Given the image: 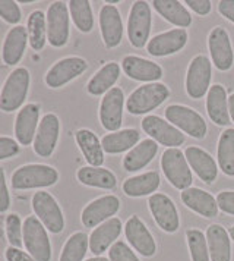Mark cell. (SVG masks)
Listing matches in <instances>:
<instances>
[{
  "mask_svg": "<svg viewBox=\"0 0 234 261\" xmlns=\"http://www.w3.org/2000/svg\"><path fill=\"white\" fill-rule=\"evenodd\" d=\"M19 153V143L9 137H0V160L9 159Z\"/></svg>",
  "mask_w": 234,
  "mask_h": 261,
  "instance_id": "cell-44",
  "label": "cell"
},
{
  "mask_svg": "<svg viewBox=\"0 0 234 261\" xmlns=\"http://www.w3.org/2000/svg\"><path fill=\"white\" fill-rule=\"evenodd\" d=\"M28 44V31L21 25L13 27L3 43V50H2V58L3 62L9 66H13L19 63L22 59L25 48Z\"/></svg>",
  "mask_w": 234,
  "mask_h": 261,
  "instance_id": "cell-27",
  "label": "cell"
},
{
  "mask_svg": "<svg viewBox=\"0 0 234 261\" xmlns=\"http://www.w3.org/2000/svg\"><path fill=\"white\" fill-rule=\"evenodd\" d=\"M100 28L105 47L114 48L123 38V22L116 6L105 5L100 11Z\"/></svg>",
  "mask_w": 234,
  "mask_h": 261,
  "instance_id": "cell-21",
  "label": "cell"
},
{
  "mask_svg": "<svg viewBox=\"0 0 234 261\" xmlns=\"http://www.w3.org/2000/svg\"><path fill=\"white\" fill-rule=\"evenodd\" d=\"M182 201L183 204L193 210L199 216H203L207 219L218 216V204L217 198H214L210 192L199 188H187L182 192Z\"/></svg>",
  "mask_w": 234,
  "mask_h": 261,
  "instance_id": "cell-25",
  "label": "cell"
},
{
  "mask_svg": "<svg viewBox=\"0 0 234 261\" xmlns=\"http://www.w3.org/2000/svg\"><path fill=\"white\" fill-rule=\"evenodd\" d=\"M218 12L234 24V0H221L218 3Z\"/></svg>",
  "mask_w": 234,
  "mask_h": 261,
  "instance_id": "cell-49",
  "label": "cell"
},
{
  "mask_svg": "<svg viewBox=\"0 0 234 261\" xmlns=\"http://www.w3.org/2000/svg\"><path fill=\"white\" fill-rule=\"evenodd\" d=\"M212 63L205 55H198L190 62L186 75V91L190 98L199 100L210 91Z\"/></svg>",
  "mask_w": 234,
  "mask_h": 261,
  "instance_id": "cell-10",
  "label": "cell"
},
{
  "mask_svg": "<svg viewBox=\"0 0 234 261\" xmlns=\"http://www.w3.org/2000/svg\"><path fill=\"white\" fill-rule=\"evenodd\" d=\"M125 233H126V238H128L129 244L132 245V248L138 251L140 255L152 257L155 254V251H157L155 241L152 238L151 232L148 230V227L143 225V222L138 216H132L126 222Z\"/></svg>",
  "mask_w": 234,
  "mask_h": 261,
  "instance_id": "cell-19",
  "label": "cell"
},
{
  "mask_svg": "<svg viewBox=\"0 0 234 261\" xmlns=\"http://www.w3.org/2000/svg\"><path fill=\"white\" fill-rule=\"evenodd\" d=\"M73 24L81 33H90L94 28V15L91 3L86 0H70L68 3Z\"/></svg>",
  "mask_w": 234,
  "mask_h": 261,
  "instance_id": "cell-38",
  "label": "cell"
},
{
  "mask_svg": "<svg viewBox=\"0 0 234 261\" xmlns=\"http://www.w3.org/2000/svg\"><path fill=\"white\" fill-rule=\"evenodd\" d=\"M123 105L125 94L117 87H113L104 95L100 105V122L104 129L117 132L123 120Z\"/></svg>",
  "mask_w": 234,
  "mask_h": 261,
  "instance_id": "cell-16",
  "label": "cell"
},
{
  "mask_svg": "<svg viewBox=\"0 0 234 261\" xmlns=\"http://www.w3.org/2000/svg\"><path fill=\"white\" fill-rule=\"evenodd\" d=\"M140 134L136 129H122L105 135L101 140L103 150L108 154H120L133 148L139 141Z\"/></svg>",
  "mask_w": 234,
  "mask_h": 261,
  "instance_id": "cell-34",
  "label": "cell"
},
{
  "mask_svg": "<svg viewBox=\"0 0 234 261\" xmlns=\"http://www.w3.org/2000/svg\"><path fill=\"white\" fill-rule=\"evenodd\" d=\"M6 261H35L30 254L23 252L21 248H15V247H9L5 252Z\"/></svg>",
  "mask_w": 234,
  "mask_h": 261,
  "instance_id": "cell-48",
  "label": "cell"
},
{
  "mask_svg": "<svg viewBox=\"0 0 234 261\" xmlns=\"http://www.w3.org/2000/svg\"><path fill=\"white\" fill-rule=\"evenodd\" d=\"M40 106L34 103H28L19 110L15 120V137L21 145H30L34 143L35 134L38 129Z\"/></svg>",
  "mask_w": 234,
  "mask_h": 261,
  "instance_id": "cell-20",
  "label": "cell"
},
{
  "mask_svg": "<svg viewBox=\"0 0 234 261\" xmlns=\"http://www.w3.org/2000/svg\"><path fill=\"white\" fill-rule=\"evenodd\" d=\"M6 237L11 247H15V248L22 247V220L16 213L9 214L6 219Z\"/></svg>",
  "mask_w": 234,
  "mask_h": 261,
  "instance_id": "cell-41",
  "label": "cell"
},
{
  "mask_svg": "<svg viewBox=\"0 0 234 261\" xmlns=\"http://www.w3.org/2000/svg\"><path fill=\"white\" fill-rule=\"evenodd\" d=\"M120 200L116 195H104L91 201L82 212V223L85 227H95L107 222L119 212Z\"/></svg>",
  "mask_w": 234,
  "mask_h": 261,
  "instance_id": "cell-17",
  "label": "cell"
},
{
  "mask_svg": "<svg viewBox=\"0 0 234 261\" xmlns=\"http://www.w3.org/2000/svg\"><path fill=\"white\" fill-rule=\"evenodd\" d=\"M165 118L168 122L173 123L177 129H182L185 134L202 140L205 138L208 126L203 118L199 115L196 110L190 109V107L182 106V105H171L165 109Z\"/></svg>",
  "mask_w": 234,
  "mask_h": 261,
  "instance_id": "cell-6",
  "label": "cell"
},
{
  "mask_svg": "<svg viewBox=\"0 0 234 261\" xmlns=\"http://www.w3.org/2000/svg\"><path fill=\"white\" fill-rule=\"evenodd\" d=\"M218 166L227 176H234V129L228 128L222 132L217 148Z\"/></svg>",
  "mask_w": 234,
  "mask_h": 261,
  "instance_id": "cell-37",
  "label": "cell"
},
{
  "mask_svg": "<svg viewBox=\"0 0 234 261\" xmlns=\"http://www.w3.org/2000/svg\"><path fill=\"white\" fill-rule=\"evenodd\" d=\"M185 155H186L189 166L195 170L199 179H202L205 184L215 182L217 175H218V166L210 153H207L205 150H202L199 147L190 145L186 148Z\"/></svg>",
  "mask_w": 234,
  "mask_h": 261,
  "instance_id": "cell-23",
  "label": "cell"
},
{
  "mask_svg": "<svg viewBox=\"0 0 234 261\" xmlns=\"http://www.w3.org/2000/svg\"><path fill=\"white\" fill-rule=\"evenodd\" d=\"M30 88V72L26 68H16L8 76L0 93V110L15 112L22 106Z\"/></svg>",
  "mask_w": 234,
  "mask_h": 261,
  "instance_id": "cell-4",
  "label": "cell"
},
{
  "mask_svg": "<svg viewBox=\"0 0 234 261\" xmlns=\"http://www.w3.org/2000/svg\"><path fill=\"white\" fill-rule=\"evenodd\" d=\"M33 210L37 219L51 233H60L65 227V217L62 208L51 194L46 191H38L33 197Z\"/></svg>",
  "mask_w": 234,
  "mask_h": 261,
  "instance_id": "cell-7",
  "label": "cell"
},
{
  "mask_svg": "<svg viewBox=\"0 0 234 261\" xmlns=\"http://www.w3.org/2000/svg\"><path fill=\"white\" fill-rule=\"evenodd\" d=\"M151 9L147 2H135L129 13L128 37L133 47L142 48L151 33Z\"/></svg>",
  "mask_w": 234,
  "mask_h": 261,
  "instance_id": "cell-8",
  "label": "cell"
},
{
  "mask_svg": "<svg viewBox=\"0 0 234 261\" xmlns=\"http://www.w3.org/2000/svg\"><path fill=\"white\" fill-rule=\"evenodd\" d=\"M26 31L31 48L35 51L43 50L47 41V16L43 11H34L28 16Z\"/></svg>",
  "mask_w": 234,
  "mask_h": 261,
  "instance_id": "cell-36",
  "label": "cell"
},
{
  "mask_svg": "<svg viewBox=\"0 0 234 261\" xmlns=\"http://www.w3.org/2000/svg\"><path fill=\"white\" fill-rule=\"evenodd\" d=\"M148 205L151 210L155 223L167 233H174L180 226V219L175 208L174 202L165 194H152L148 200Z\"/></svg>",
  "mask_w": 234,
  "mask_h": 261,
  "instance_id": "cell-12",
  "label": "cell"
},
{
  "mask_svg": "<svg viewBox=\"0 0 234 261\" xmlns=\"http://www.w3.org/2000/svg\"><path fill=\"white\" fill-rule=\"evenodd\" d=\"M217 204L224 213L234 216V191H221L217 195Z\"/></svg>",
  "mask_w": 234,
  "mask_h": 261,
  "instance_id": "cell-45",
  "label": "cell"
},
{
  "mask_svg": "<svg viewBox=\"0 0 234 261\" xmlns=\"http://www.w3.org/2000/svg\"><path fill=\"white\" fill-rule=\"evenodd\" d=\"M90 247V238L83 232H76L66 241L60 254V261H82Z\"/></svg>",
  "mask_w": 234,
  "mask_h": 261,
  "instance_id": "cell-39",
  "label": "cell"
},
{
  "mask_svg": "<svg viewBox=\"0 0 234 261\" xmlns=\"http://www.w3.org/2000/svg\"><path fill=\"white\" fill-rule=\"evenodd\" d=\"M187 31L183 28H174L170 31L155 36L147 44V50L152 56L163 58L168 55H174L186 46Z\"/></svg>",
  "mask_w": 234,
  "mask_h": 261,
  "instance_id": "cell-18",
  "label": "cell"
},
{
  "mask_svg": "<svg viewBox=\"0 0 234 261\" xmlns=\"http://www.w3.org/2000/svg\"><path fill=\"white\" fill-rule=\"evenodd\" d=\"M161 169L167 180L177 190L190 188L193 179L186 155L179 148H167L161 157Z\"/></svg>",
  "mask_w": 234,
  "mask_h": 261,
  "instance_id": "cell-5",
  "label": "cell"
},
{
  "mask_svg": "<svg viewBox=\"0 0 234 261\" xmlns=\"http://www.w3.org/2000/svg\"><path fill=\"white\" fill-rule=\"evenodd\" d=\"M19 3H22V5H30V3H34V0H21Z\"/></svg>",
  "mask_w": 234,
  "mask_h": 261,
  "instance_id": "cell-52",
  "label": "cell"
},
{
  "mask_svg": "<svg viewBox=\"0 0 234 261\" xmlns=\"http://www.w3.org/2000/svg\"><path fill=\"white\" fill-rule=\"evenodd\" d=\"M86 261H110L108 258H104V257H93V258H88Z\"/></svg>",
  "mask_w": 234,
  "mask_h": 261,
  "instance_id": "cell-51",
  "label": "cell"
},
{
  "mask_svg": "<svg viewBox=\"0 0 234 261\" xmlns=\"http://www.w3.org/2000/svg\"><path fill=\"white\" fill-rule=\"evenodd\" d=\"M186 239L192 261H210L208 241L205 235L198 229H190L186 232Z\"/></svg>",
  "mask_w": 234,
  "mask_h": 261,
  "instance_id": "cell-40",
  "label": "cell"
},
{
  "mask_svg": "<svg viewBox=\"0 0 234 261\" xmlns=\"http://www.w3.org/2000/svg\"><path fill=\"white\" fill-rule=\"evenodd\" d=\"M207 241L210 249L211 261L231 260L230 235L221 225H211L207 230Z\"/></svg>",
  "mask_w": 234,
  "mask_h": 261,
  "instance_id": "cell-29",
  "label": "cell"
},
{
  "mask_svg": "<svg viewBox=\"0 0 234 261\" xmlns=\"http://www.w3.org/2000/svg\"><path fill=\"white\" fill-rule=\"evenodd\" d=\"M23 245L35 261L51 260V244L44 225L35 217L28 216L22 225Z\"/></svg>",
  "mask_w": 234,
  "mask_h": 261,
  "instance_id": "cell-2",
  "label": "cell"
},
{
  "mask_svg": "<svg viewBox=\"0 0 234 261\" xmlns=\"http://www.w3.org/2000/svg\"><path fill=\"white\" fill-rule=\"evenodd\" d=\"M228 235H230V238L234 241V226L233 227H230V232H228Z\"/></svg>",
  "mask_w": 234,
  "mask_h": 261,
  "instance_id": "cell-53",
  "label": "cell"
},
{
  "mask_svg": "<svg viewBox=\"0 0 234 261\" xmlns=\"http://www.w3.org/2000/svg\"><path fill=\"white\" fill-rule=\"evenodd\" d=\"M108 260L110 261H139L135 255V252L129 248L123 241H117L111 245L108 251Z\"/></svg>",
  "mask_w": 234,
  "mask_h": 261,
  "instance_id": "cell-42",
  "label": "cell"
},
{
  "mask_svg": "<svg viewBox=\"0 0 234 261\" xmlns=\"http://www.w3.org/2000/svg\"><path fill=\"white\" fill-rule=\"evenodd\" d=\"M228 112H230V118L234 122V94L228 97Z\"/></svg>",
  "mask_w": 234,
  "mask_h": 261,
  "instance_id": "cell-50",
  "label": "cell"
},
{
  "mask_svg": "<svg viewBox=\"0 0 234 261\" xmlns=\"http://www.w3.org/2000/svg\"><path fill=\"white\" fill-rule=\"evenodd\" d=\"M158 151V144L148 138L135 145L123 159V167L128 172H138L145 166H148Z\"/></svg>",
  "mask_w": 234,
  "mask_h": 261,
  "instance_id": "cell-28",
  "label": "cell"
},
{
  "mask_svg": "<svg viewBox=\"0 0 234 261\" xmlns=\"http://www.w3.org/2000/svg\"><path fill=\"white\" fill-rule=\"evenodd\" d=\"M0 18L8 24H18L21 21V9L13 0H0Z\"/></svg>",
  "mask_w": 234,
  "mask_h": 261,
  "instance_id": "cell-43",
  "label": "cell"
},
{
  "mask_svg": "<svg viewBox=\"0 0 234 261\" xmlns=\"http://www.w3.org/2000/svg\"><path fill=\"white\" fill-rule=\"evenodd\" d=\"M208 47L211 58L217 69L228 71L234 63V53L228 33L222 27L212 28L208 37Z\"/></svg>",
  "mask_w": 234,
  "mask_h": 261,
  "instance_id": "cell-15",
  "label": "cell"
},
{
  "mask_svg": "<svg viewBox=\"0 0 234 261\" xmlns=\"http://www.w3.org/2000/svg\"><path fill=\"white\" fill-rule=\"evenodd\" d=\"M120 76V66L116 62H108L94 75L86 85V90L91 95L107 94Z\"/></svg>",
  "mask_w": 234,
  "mask_h": 261,
  "instance_id": "cell-32",
  "label": "cell"
},
{
  "mask_svg": "<svg viewBox=\"0 0 234 261\" xmlns=\"http://www.w3.org/2000/svg\"><path fill=\"white\" fill-rule=\"evenodd\" d=\"M9 207H11V195H9L8 185H6L5 172L0 167V213H5Z\"/></svg>",
  "mask_w": 234,
  "mask_h": 261,
  "instance_id": "cell-46",
  "label": "cell"
},
{
  "mask_svg": "<svg viewBox=\"0 0 234 261\" xmlns=\"http://www.w3.org/2000/svg\"><path fill=\"white\" fill-rule=\"evenodd\" d=\"M186 5L200 16L208 15L211 12V8H212V3L210 0H186Z\"/></svg>",
  "mask_w": 234,
  "mask_h": 261,
  "instance_id": "cell-47",
  "label": "cell"
},
{
  "mask_svg": "<svg viewBox=\"0 0 234 261\" xmlns=\"http://www.w3.org/2000/svg\"><path fill=\"white\" fill-rule=\"evenodd\" d=\"M168 95L170 90L164 84H145L129 95L126 109L130 115H145L163 105L168 98Z\"/></svg>",
  "mask_w": 234,
  "mask_h": 261,
  "instance_id": "cell-3",
  "label": "cell"
},
{
  "mask_svg": "<svg viewBox=\"0 0 234 261\" xmlns=\"http://www.w3.org/2000/svg\"><path fill=\"white\" fill-rule=\"evenodd\" d=\"M207 112L210 119L220 126H225L230 123V112H228V97L225 88L215 84L208 91L207 97Z\"/></svg>",
  "mask_w": 234,
  "mask_h": 261,
  "instance_id": "cell-26",
  "label": "cell"
},
{
  "mask_svg": "<svg viewBox=\"0 0 234 261\" xmlns=\"http://www.w3.org/2000/svg\"><path fill=\"white\" fill-rule=\"evenodd\" d=\"M142 129L145 130V134H148L155 143H160L161 145L170 147V148H177L185 143V135L180 132V129H177L171 123L154 115L143 118Z\"/></svg>",
  "mask_w": 234,
  "mask_h": 261,
  "instance_id": "cell-11",
  "label": "cell"
},
{
  "mask_svg": "<svg viewBox=\"0 0 234 261\" xmlns=\"http://www.w3.org/2000/svg\"><path fill=\"white\" fill-rule=\"evenodd\" d=\"M60 122L54 113H47L40 120L38 129L34 138V151L40 157H50L53 154L58 141Z\"/></svg>",
  "mask_w": 234,
  "mask_h": 261,
  "instance_id": "cell-14",
  "label": "cell"
},
{
  "mask_svg": "<svg viewBox=\"0 0 234 261\" xmlns=\"http://www.w3.org/2000/svg\"><path fill=\"white\" fill-rule=\"evenodd\" d=\"M47 40L53 47H63L69 40V6L54 2L47 11Z\"/></svg>",
  "mask_w": 234,
  "mask_h": 261,
  "instance_id": "cell-9",
  "label": "cell"
},
{
  "mask_svg": "<svg viewBox=\"0 0 234 261\" xmlns=\"http://www.w3.org/2000/svg\"><path fill=\"white\" fill-rule=\"evenodd\" d=\"M160 175L157 172H147L138 176H132L125 180L123 192L129 197H145L150 194H155L160 187Z\"/></svg>",
  "mask_w": 234,
  "mask_h": 261,
  "instance_id": "cell-33",
  "label": "cell"
},
{
  "mask_svg": "<svg viewBox=\"0 0 234 261\" xmlns=\"http://www.w3.org/2000/svg\"><path fill=\"white\" fill-rule=\"evenodd\" d=\"M76 176L81 184L86 185V187H94V188L113 190L117 184L114 173L110 172L108 169H103V167H81L78 170Z\"/></svg>",
  "mask_w": 234,
  "mask_h": 261,
  "instance_id": "cell-35",
  "label": "cell"
},
{
  "mask_svg": "<svg viewBox=\"0 0 234 261\" xmlns=\"http://www.w3.org/2000/svg\"><path fill=\"white\" fill-rule=\"evenodd\" d=\"M88 69L86 60L82 58H65L56 62L46 73V84L50 88H60L78 78Z\"/></svg>",
  "mask_w": 234,
  "mask_h": 261,
  "instance_id": "cell-13",
  "label": "cell"
},
{
  "mask_svg": "<svg viewBox=\"0 0 234 261\" xmlns=\"http://www.w3.org/2000/svg\"><path fill=\"white\" fill-rule=\"evenodd\" d=\"M152 6L165 21H168L170 24L175 27H180L185 30L192 24L190 13L187 12L186 8L177 0H154Z\"/></svg>",
  "mask_w": 234,
  "mask_h": 261,
  "instance_id": "cell-31",
  "label": "cell"
},
{
  "mask_svg": "<svg viewBox=\"0 0 234 261\" xmlns=\"http://www.w3.org/2000/svg\"><path fill=\"white\" fill-rule=\"evenodd\" d=\"M76 143L81 148L85 160L93 167H100L104 163V150L98 137L90 129H79L75 134Z\"/></svg>",
  "mask_w": 234,
  "mask_h": 261,
  "instance_id": "cell-30",
  "label": "cell"
},
{
  "mask_svg": "<svg viewBox=\"0 0 234 261\" xmlns=\"http://www.w3.org/2000/svg\"><path fill=\"white\" fill-rule=\"evenodd\" d=\"M122 69L129 78L143 83H155L163 76V68L160 65L138 56H126L122 62Z\"/></svg>",
  "mask_w": 234,
  "mask_h": 261,
  "instance_id": "cell-22",
  "label": "cell"
},
{
  "mask_svg": "<svg viewBox=\"0 0 234 261\" xmlns=\"http://www.w3.org/2000/svg\"><path fill=\"white\" fill-rule=\"evenodd\" d=\"M58 180V173L54 167L47 165H25L18 167L12 175L13 190H34L51 187Z\"/></svg>",
  "mask_w": 234,
  "mask_h": 261,
  "instance_id": "cell-1",
  "label": "cell"
},
{
  "mask_svg": "<svg viewBox=\"0 0 234 261\" xmlns=\"http://www.w3.org/2000/svg\"><path fill=\"white\" fill-rule=\"evenodd\" d=\"M122 233V222L117 217H111L97 229H94L90 237V249L95 257H100L110 245L114 244Z\"/></svg>",
  "mask_w": 234,
  "mask_h": 261,
  "instance_id": "cell-24",
  "label": "cell"
}]
</instances>
